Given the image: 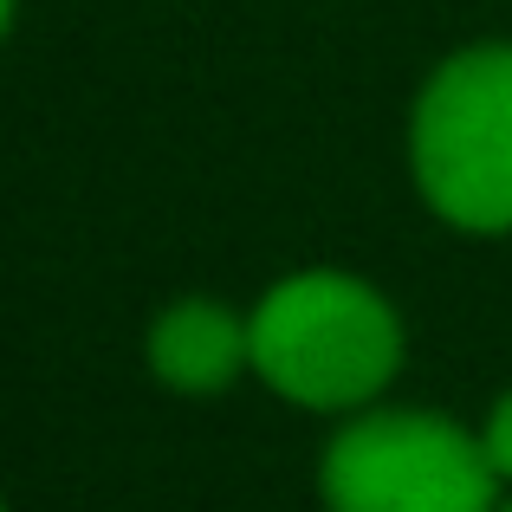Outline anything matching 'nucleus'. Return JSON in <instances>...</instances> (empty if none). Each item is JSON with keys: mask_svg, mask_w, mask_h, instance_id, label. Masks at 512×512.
<instances>
[{"mask_svg": "<svg viewBox=\"0 0 512 512\" xmlns=\"http://www.w3.org/2000/svg\"><path fill=\"white\" fill-rule=\"evenodd\" d=\"M253 325V370L305 409H357L396 376L402 325L363 279L299 273L260 299Z\"/></svg>", "mask_w": 512, "mask_h": 512, "instance_id": "1", "label": "nucleus"}, {"mask_svg": "<svg viewBox=\"0 0 512 512\" xmlns=\"http://www.w3.org/2000/svg\"><path fill=\"white\" fill-rule=\"evenodd\" d=\"M428 208L474 234L512 227V46H467L428 78L409 130Z\"/></svg>", "mask_w": 512, "mask_h": 512, "instance_id": "2", "label": "nucleus"}, {"mask_svg": "<svg viewBox=\"0 0 512 512\" xmlns=\"http://www.w3.org/2000/svg\"><path fill=\"white\" fill-rule=\"evenodd\" d=\"M487 441L428 409H376L325 454L331 512H493Z\"/></svg>", "mask_w": 512, "mask_h": 512, "instance_id": "3", "label": "nucleus"}, {"mask_svg": "<svg viewBox=\"0 0 512 512\" xmlns=\"http://www.w3.org/2000/svg\"><path fill=\"white\" fill-rule=\"evenodd\" d=\"M240 363H253V325H240L227 305L214 299H182L150 325V370L169 389H227Z\"/></svg>", "mask_w": 512, "mask_h": 512, "instance_id": "4", "label": "nucleus"}, {"mask_svg": "<svg viewBox=\"0 0 512 512\" xmlns=\"http://www.w3.org/2000/svg\"><path fill=\"white\" fill-rule=\"evenodd\" d=\"M487 461H493V474L500 480H512V396H500V409L487 415Z\"/></svg>", "mask_w": 512, "mask_h": 512, "instance_id": "5", "label": "nucleus"}, {"mask_svg": "<svg viewBox=\"0 0 512 512\" xmlns=\"http://www.w3.org/2000/svg\"><path fill=\"white\" fill-rule=\"evenodd\" d=\"M7 20H13V0H0V33H7Z\"/></svg>", "mask_w": 512, "mask_h": 512, "instance_id": "6", "label": "nucleus"}, {"mask_svg": "<svg viewBox=\"0 0 512 512\" xmlns=\"http://www.w3.org/2000/svg\"><path fill=\"white\" fill-rule=\"evenodd\" d=\"M506 512H512V506H506Z\"/></svg>", "mask_w": 512, "mask_h": 512, "instance_id": "7", "label": "nucleus"}]
</instances>
